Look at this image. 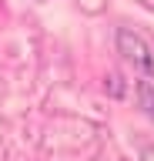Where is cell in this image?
Returning a JSON list of instances; mask_svg holds the SVG:
<instances>
[{
  "label": "cell",
  "instance_id": "6da1fadb",
  "mask_svg": "<svg viewBox=\"0 0 154 161\" xmlns=\"http://www.w3.org/2000/svg\"><path fill=\"white\" fill-rule=\"evenodd\" d=\"M117 44H121V50L127 54L131 64H137L141 70L154 74V54H151V47H147L141 37H134L131 30H121V34H117Z\"/></svg>",
  "mask_w": 154,
  "mask_h": 161
},
{
  "label": "cell",
  "instance_id": "7a4b0ae2",
  "mask_svg": "<svg viewBox=\"0 0 154 161\" xmlns=\"http://www.w3.org/2000/svg\"><path fill=\"white\" fill-rule=\"evenodd\" d=\"M144 161H154V148H144Z\"/></svg>",
  "mask_w": 154,
  "mask_h": 161
}]
</instances>
